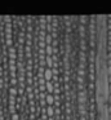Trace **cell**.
I'll return each instance as SVG.
<instances>
[{"instance_id": "1", "label": "cell", "mask_w": 111, "mask_h": 120, "mask_svg": "<svg viewBox=\"0 0 111 120\" xmlns=\"http://www.w3.org/2000/svg\"><path fill=\"white\" fill-rule=\"evenodd\" d=\"M110 92H111V83H110Z\"/></svg>"}]
</instances>
